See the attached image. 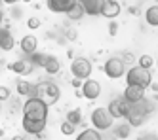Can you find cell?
Segmentation results:
<instances>
[{
    "mask_svg": "<svg viewBox=\"0 0 158 140\" xmlns=\"http://www.w3.org/2000/svg\"><path fill=\"white\" fill-rule=\"evenodd\" d=\"M48 110L50 104H46L38 97H29L27 102L23 104V115L32 119H48Z\"/></svg>",
    "mask_w": 158,
    "mask_h": 140,
    "instance_id": "cell-1",
    "label": "cell"
},
{
    "mask_svg": "<svg viewBox=\"0 0 158 140\" xmlns=\"http://www.w3.org/2000/svg\"><path fill=\"white\" fill-rule=\"evenodd\" d=\"M78 2L82 4L86 15H101V10H103V4L105 0H78Z\"/></svg>",
    "mask_w": 158,
    "mask_h": 140,
    "instance_id": "cell-13",
    "label": "cell"
},
{
    "mask_svg": "<svg viewBox=\"0 0 158 140\" xmlns=\"http://www.w3.org/2000/svg\"><path fill=\"white\" fill-rule=\"evenodd\" d=\"M122 97L128 100V104L139 102L141 99H145V87H141V85H130L128 84V87L124 89V95Z\"/></svg>",
    "mask_w": 158,
    "mask_h": 140,
    "instance_id": "cell-11",
    "label": "cell"
},
{
    "mask_svg": "<svg viewBox=\"0 0 158 140\" xmlns=\"http://www.w3.org/2000/svg\"><path fill=\"white\" fill-rule=\"evenodd\" d=\"M0 102H2V100H0Z\"/></svg>",
    "mask_w": 158,
    "mask_h": 140,
    "instance_id": "cell-39",
    "label": "cell"
},
{
    "mask_svg": "<svg viewBox=\"0 0 158 140\" xmlns=\"http://www.w3.org/2000/svg\"><path fill=\"white\" fill-rule=\"evenodd\" d=\"M10 70L19 76H29L32 74V70H35V64H32L31 59H19V61H14L10 64Z\"/></svg>",
    "mask_w": 158,
    "mask_h": 140,
    "instance_id": "cell-10",
    "label": "cell"
},
{
    "mask_svg": "<svg viewBox=\"0 0 158 140\" xmlns=\"http://www.w3.org/2000/svg\"><path fill=\"white\" fill-rule=\"evenodd\" d=\"M29 59L32 61V64H35V66H42V68H44L48 55H46V53H40V51H35V53H31V55H29Z\"/></svg>",
    "mask_w": 158,
    "mask_h": 140,
    "instance_id": "cell-23",
    "label": "cell"
},
{
    "mask_svg": "<svg viewBox=\"0 0 158 140\" xmlns=\"http://www.w3.org/2000/svg\"><path fill=\"white\" fill-rule=\"evenodd\" d=\"M21 2H31V0H21Z\"/></svg>",
    "mask_w": 158,
    "mask_h": 140,
    "instance_id": "cell-37",
    "label": "cell"
},
{
    "mask_svg": "<svg viewBox=\"0 0 158 140\" xmlns=\"http://www.w3.org/2000/svg\"><path fill=\"white\" fill-rule=\"evenodd\" d=\"M82 95H84L88 100H95V99L101 95V84H99L97 80L86 78V81L82 84Z\"/></svg>",
    "mask_w": 158,
    "mask_h": 140,
    "instance_id": "cell-9",
    "label": "cell"
},
{
    "mask_svg": "<svg viewBox=\"0 0 158 140\" xmlns=\"http://www.w3.org/2000/svg\"><path fill=\"white\" fill-rule=\"evenodd\" d=\"M130 123H120V125H116L114 127V134L118 136V138H128L130 136Z\"/></svg>",
    "mask_w": 158,
    "mask_h": 140,
    "instance_id": "cell-24",
    "label": "cell"
},
{
    "mask_svg": "<svg viewBox=\"0 0 158 140\" xmlns=\"http://www.w3.org/2000/svg\"><path fill=\"white\" fill-rule=\"evenodd\" d=\"M122 61L126 63V64H133V61H135V57H133V53H122Z\"/></svg>",
    "mask_w": 158,
    "mask_h": 140,
    "instance_id": "cell-28",
    "label": "cell"
},
{
    "mask_svg": "<svg viewBox=\"0 0 158 140\" xmlns=\"http://www.w3.org/2000/svg\"><path fill=\"white\" fill-rule=\"evenodd\" d=\"M120 2L118 0H105L103 10H101V15L107 17V19H116L120 15Z\"/></svg>",
    "mask_w": 158,
    "mask_h": 140,
    "instance_id": "cell-14",
    "label": "cell"
},
{
    "mask_svg": "<svg viewBox=\"0 0 158 140\" xmlns=\"http://www.w3.org/2000/svg\"><path fill=\"white\" fill-rule=\"evenodd\" d=\"M145 21L151 27H158V6H151L145 11Z\"/></svg>",
    "mask_w": 158,
    "mask_h": 140,
    "instance_id": "cell-21",
    "label": "cell"
},
{
    "mask_svg": "<svg viewBox=\"0 0 158 140\" xmlns=\"http://www.w3.org/2000/svg\"><path fill=\"white\" fill-rule=\"evenodd\" d=\"M21 127H23L29 134H35L38 138V134H42V131L46 129V119H32V118H25L23 115Z\"/></svg>",
    "mask_w": 158,
    "mask_h": 140,
    "instance_id": "cell-8",
    "label": "cell"
},
{
    "mask_svg": "<svg viewBox=\"0 0 158 140\" xmlns=\"http://www.w3.org/2000/svg\"><path fill=\"white\" fill-rule=\"evenodd\" d=\"M126 66H128V64L122 61V57H110V59H107L103 70H105L107 78L118 80V78H122L124 74H126Z\"/></svg>",
    "mask_w": 158,
    "mask_h": 140,
    "instance_id": "cell-5",
    "label": "cell"
},
{
    "mask_svg": "<svg viewBox=\"0 0 158 140\" xmlns=\"http://www.w3.org/2000/svg\"><path fill=\"white\" fill-rule=\"evenodd\" d=\"M67 119H69L71 123H74V125H80L82 123V110L74 108L71 112H67Z\"/></svg>",
    "mask_w": 158,
    "mask_h": 140,
    "instance_id": "cell-25",
    "label": "cell"
},
{
    "mask_svg": "<svg viewBox=\"0 0 158 140\" xmlns=\"http://www.w3.org/2000/svg\"><path fill=\"white\" fill-rule=\"evenodd\" d=\"M147 118H149L147 114H143L139 108H135L133 104H130L128 114H126V119H128V123H130L131 127H139V125H143V123L147 121Z\"/></svg>",
    "mask_w": 158,
    "mask_h": 140,
    "instance_id": "cell-12",
    "label": "cell"
},
{
    "mask_svg": "<svg viewBox=\"0 0 158 140\" xmlns=\"http://www.w3.org/2000/svg\"><path fill=\"white\" fill-rule=\"evenodd\" d=\"M44 70H46L48 74H57L59 70H61V63L57 57H53V55H48V59H46V64H44Z\"/></svg>",
    "mask_w": 158,
    "mask_h": 140,
    "instance_id": "cell-20",
    "label": "cell"
},
{
    "mask_svg": "<svg viewBox=\"0 0 158 140\" xmlns=\"http://www.w3.org/2000/svg\"><path fill=\"white\" fill-rule=\"evenodd\" d=\"M74 2L76 0H46V6L50 11H55V14H67Z\"/></svg>",
    "mask_w": 158,
    "mask_h": 140,
    "instance_id": "cell-15",
    "label": "cell"
},
{
    "mask_svg": "<svg viewBox=\"0 0 158 140\" xmlns=\"http://www.w3.org/2000/svg\"><path fill=\"white\" fill-rule=\"evenodd\" d=\"M84 15H86V11H84L82 4L78 2V0H76V2L69 8V11H67V17H69L71 21H78V19H82Z\"/></svg>",
    "mask_w": 158,
    "mask_h": 140,
    "instance_id": "cell-19",
    "label": "cell"
},
{
    "mask_svg": "<svg viewBox=\"0 0 158 140\" xmlns=\"http://www.w3.org/2000/svg\"><path fill=\"white\" fill-rule=\"evenodd\" d=\"M36 48H38V40H36V36H31V34H27V36L21 38V51H25L27 55L35 53Z\"/></svg>",
    "mask_w": 158,
    "mask_h": 140,
    "instance_id": "cell-18",
    "label": "cell"
},
{
    "mask_svg": "<svg viewBox=\"0 0 158 140\" xmlns=\"http://www.w3.org/2000/svg\"><path fill=\"white\" fill-rule=\"evenodd\" d=\"M6 4H15V2H19V0H4Z\"/></svg>",
    "mask_w": 158,
    "mask_h": 140,
    "instance_id": "cell-36",
    "label": "cell"
},
{
    "mask_svg": "<svg viewBox=\"0 0 158 140\" xmlns=\"http://www.w3.org/2000/svg\"><path fill=\"white\" fill-rule=\"evenodd\" d=\"M2 21H4V11L0 10V25H2Z\"/></svg>",
    "mask_w": 158,
    "mask_h": 140,
    "instance_id": "cell-35",
    "label": "cell"
},
{
    "mask_svg": "<svg viewBox=\"0 0 158 140\" xmlns=\"http://www.w3.org/2000/svg\"><path fill=\"white\" fill-rule=\"evenodd\" d=\"M67 34H69V36H67L69 40H76V32H74L73 29H69V30H67Z\"/></svg>",
    "mask_w": 158,
    "mask_h": 140,
    "instance_id": "cell-34",
    "label": "cell"
},
{
    "mask_svg": "<svg viewBox=\"0 0 158 140\" xmlns=\"http://www.w3.org/2000/svg\"><path fill=\"white\" fill-rule=\"evenodd\" d=\"M101 138V133H99V129H84L80 134H78V140H99Z\"/></svg>",
    "mask_w": 158,
    "mask_h": 140,
    "instance_id": "cell-22",
    "label": "cell"
},
{
    "mask_svg": "<svg viewBox=\"0 0 158 140\" xmlns=\"http://www.w3.org/2000/svg\"><path fill=\"white\" fill-rule=\"evenodd\" d=\"M0 2H4V0H0Z\"/></svg>",
    "mask_w": 158,
    "mask_h": 140,
    "instance_id": "cell-38",
    "label": "cell"
},
{
    "mask_svg": "<svg viewBox=\"0 0 158 140\" xmlns=\"http://www.w3.org/2000/svg\"><path fill=\"white\" fill-rule=\"evenodd\" d=\"M126 81L130 85H141V87H149L152 76H151V68H143V66H131L126 74Z\"/></svg>",
    "mask_w": 158,
    "mask_h": 140,
    "instance_id": "cell-3",
    "label": "cell"
},
{
    "mask_svg": "<svg viewBox=\"0 0 158 140\" xmlns=\"http://www.w3.org/2000/svg\"><path fill=\"white\" fill-rule=\"evenodd\" d=\"M158 134H154V133H141L139 134V138H156Z\"/></svg>",
    "mask_w": 158,
    "mask_h": 140,
    "instance_id": "cell-33",
    "label": "cell"
},
{
    "mask_svg": "<svg viewBox=\"0 0 158 140\" xmlns=\"http://www.w3.org/2000/svg\"><path fill=\"white\" fill-rule=\"evenodd\" d=\"M71 84H73V87L80 89V87H82V80H80V78H73V81H71Z\"/></svg>",
    "mask_w": 158,
    "mask_h": 140,
    "instance_id": "cell-32",
    "label": "cell"
},
{
    "mask_svg": "<svg viewBox=\"0 0 158 140\" xmlns=\"http://www.w3.org/2000/svg\"><path fill=\"white\" fill-rule=\"evenodd\" d=\"M15 87H17V93L21 97H35L36 95V85H31L25 80H17Z\"/></svg>",
    "mask_w": 158,
    "mask_h": 140,
    "instance_id": "cell-17",
    "label": "cell"
},
{
    "mask_svg": "<svg viewBox=\"0 0 158 140\" xmlns=\"http://www.w3.org/2000/svg\"><path fill=\"white\" fill-rule=\"evenodd\" d=\"M14 45H15V40L12 36V32L8 29H0V49L10 51V49H14Z\"/></svg>",
    "mask_w": 158,
    "mask_h": 140,
    "instance_id": "cell-16",
    "label": "cell"
},
{
    "mask_svg": "<svg viewBox=\"0 0 158 140\" xmlns=\"http://www.w3.org/2000/svg\"><path fill=\"white\" fill-rule=\"evenodd\" d=\"M137 63H139V66H143V68H151V66L154 64V59H152L151 55H141Z\"/></svg>",
    "mask_w": 158,
    "mask_h": 140,
    "instance_id": "cell-26",
    "label": "cell"
},
{
    "mask_svg": "<svg viewBox=\"0 0 158 140\" xmlns=\"http://www.w3.org/2000/svg\"><path fill=\"white\" fill-rule=\"evenodd\" d=\"M10 95H12V93H10V89L8 87H0V100H8L10 99Z\"/></svg>",
    "mask_w": 158,
    "mask_h": 140,
    "instance_id": "cell-30",
    "label": "cell"
},
{
    "mask_svg": "<svg viewBox=\"0 0 158 140\" xmlns=\"http://www.w3.org/2000/svg\"><path fill=\"white\" fill-rule=\"evenodd\" d=\"M92 63H89L86 57H76V59L73 61L71 64V72L74 78H80V80H86L92 76Z\"/></svg>",
    "mask_w": 158,
    "mask_h": 140,
    "instance_id": "cell-6",
    "label": "cell"
},
{
    "mask_svg": "<svg viewBox=\"0 0 158 140\" xmlns=\"http://www.w3.org/2000/svg\"><path fill=\"white\" fill-rule=\"evenodd\" d=\"M107 108H109V112L112 114V118H114V119H120V118H126L130 104H128V100L124 99V97H118V99H112Z\"/></svg>",
    "mask_w": 158,
    "mask_h": 140,
    "instance_id": "cell-7",
    "label": "cell"
},
{
    "mask_svg": "<svg viewBox=\"0 0 158 140\" xmlns=\"http://www.w3.org/2000/svg\"><path fill=\"white\" fill-rule=\"evenodd\" d=\"M27 27H29V29H38V27H40V19L31 17V19L27 21Z\"/></svg>",
    "mask_w": 158,
    "mask_h": 140,
    "instance_id": "cell-31",
    "label": "cell"
},
{
    "mask_svg": "<svg viewBox=\"0 0 158 140\" xmlns=\"http://www.w3.org/2000/svg\"><path fill=\"white\" fill-rule=\"evenodd\" d=\"M109 32H110V36H114V34L118 32V23L114 19H110V23H109Z\"/></svg>",
    "mask_w": 158,
    "mask_h": 140,
    "instance_id": "cell-29",
    "label": "cell"
},
{
    "mask_svg": "<svg viewBox=\"0 0 158 140\" xmlns=\"http://www.w3.org/2000/svg\"><path fill=\"white\" fill-rule=\"evenodd\" d=\"M74 127H76L74 123H71L69 119H67V121L61 125V133H63V134H67V136H71V134H74Z\"/></svg>",
    "mask_w": 158,
    "mask_h": 140,
    "instance_id": "cell-27",
    "label": "cell"
},
{
    "mask_svg": "<svg viewBox=\"0 0 158 140\" xmlns=\"http://www.w3.org/2000/svg\"><path fill=\"white\" fill-rule=\"evenodd\" d=\"M112 114L109 112V108H95L92 112V125L99 131H107L112 127Z\"/></svg>",
    "mask_w": 158,
    "mask_h": 140,
    "instance_id": "cell-4",
    "label": "cell"
},
{
    "mask_svg": "<svg viewBox=\"0 0 158 140\" xmlns=\"http://www.w3.org/2000/svg\"><path fill=\"white\" fill-rule=\"evenodd\" d=\"M35 97H38V99H42L46 104H55L59 100V97H61V91H59V87L53 84V81H40V84H36V95Z\"/></svg>",
    "mask_w": 158,
    "mask_h": 140,
    "instance_id": "cell-2",
    "label": "cell"
}]
</instances>
